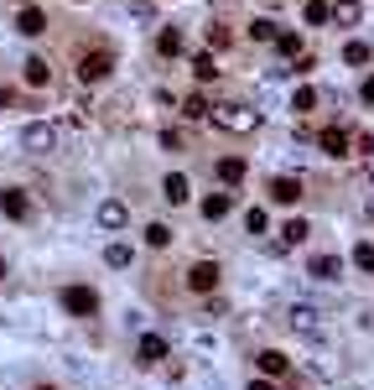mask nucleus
I'll return each mask as SVG.
<instances>
[{
  "instance_id": "nucleus-31",
  "label": "nucleus",
  "mask_w": 374,
  "mask_h": 390,
  "mask_svg": "<svg viewBox=\"0 0 374 390\" xmlns=\"http://www.w3.org/2000/svg\"><path fill=\"white\" fill-rule=\"evenodd\" d=\"M354 265H359V271H374V245H369V239L354 250Z\"/></svg>"
},
{
  "instance_id": "nucleus-3",
  "label": "nucleus",
  "mask_w": 374,
  "mask_h": 390,
  "mask_svg": "<svg viewBox=\"0 0 374 390\" xmlns=\"http://www.w3.org/2000/svg\"><path fill=\"white\" fill-rule=\"evenodd\" d=\"M63 307H68L73 317H94L99 313V291L94 287H63Z\"/></svg>"
},
{
  "instance_id": "nucleus-16",
  "label": "nucleus",
  "mask_w": 374,
  "mask_h": 390,
  "mask_svg": "<svg viewBox=\"0 0 374 390\" xmlns=\"http://www.w3.org/2000/svg\"><path fill=\"white\" fill-rule=\"evenodd\" d=\"M271 198H276V203H297V198H302V182H297V177H271Z\"/></svg>"
},
{
  "instance_id": "nucleus-35",
  "label": "nucleus",
  "mask_w": 374,
  "mask_h": 390,
  "mask_svg": "<svg viewBox=\"0 0 374 390\" xmlns=\"http://www.w3.org/2000/svg\"><path fill=\"white\" fill-rule=\"evenodd\" d=\"M0 276H6V260H0Z\"/></svg>"
},
{
  "instance_id": "nucleus-5",
  "label": "nucleus",
  "mask_w": 374,
  "mask_h": 390,
  "mask_svg": "<svg viewBox=\"0 0 374 390\" xmlns=\"http://www.w3.org/2000/svg\"><path fill=\"white\" fill-rule=\"evenodd\" d=\"M317 146H323L328 156H349V146H354V136L343 125H328V130H317Z\"/></svg>"
},
{
  "instance_id": "nucleus-23",
  "label": "nucleus",
  "mask_w": 374,
  "mask_h": 390,
  "mask_svg": "<svg viewBox=\"0 0 374 390\" xmlns=\"http://www.w3.org/2000/svg\"><path fill=\"white\" fill-rule=\"evenodd\" d=\"M193 73H198V84L219 78V63H213V52H198V58H193Z\"/></svg>"
},
{
  "instance_id": "nucleus-24",
  "label": "nucleus",
  "mask_w": 374,
  "mask_h": 390,
  "mask_svg": "<svg viewBox=\"0 0 374 390\" xmlns=\"http://www.w3.org/2000/svg\"><path fill=\"white\" fill-rule=\"evenodd\" d=\"M182 115H187V120H208V99H203V94H187V99H182Z\"/></svg>"
},
{
  "instance_id": "nucleus-14",
  "label": "nucleus",
  "mask_w": 374,
  "mask_h": 390,
  "mask_svg": "<svg viewBox=\"0 0 374 390\" xmlns=\"http://www.w3.org/2000/svg\"><path fill=\"white\" fill-rule=\"evenodd\" d=\"M359 16H364L359 0H333V6H328V21H338V26H359Z\"/></svg>"
},
{
  "instance_id": "nucleus-17",
  "label": "nucleus",
  "mask_w": 374,
  "mask_h": 390,
  "mask_svg": "<svg viewBox=\"0 0 374 390\" xmlns=\"http://www.w3.org/2000/svg\"><path fill=\"white\" fill-rule=\"evenodd\" d=\"M26 84H32V89L52 84V68H47V58H26Z\"/></svg>"
},
{
  "instance_id": "nucleus-29",
  "label": "nucleus",
  "mask_w": 374,
  "mask_h": 390,
  "mask_svg": "<svg viewBox=\"0 0 374 390\" xmlns=\"http://www.w3.org/2000/svg\"><path fill=\"white\" fill-rule=\"evenodd\" d=\"M302 16H307V26H323V21H328V0H307Z\"/></svg>"
},
{
  "instance_id": "nucleus-25",
  "label": "nucleus",
  "mask_w": 374,
  "mask_h": 390,
  "mask_svg": "<svg viewBox=\"0 0 374 390\" xmlns=\"http://www.w3.org/2000/svg\"><path fill=\"white\" fill-rule=\"evenodd\" d=\"M146 245H151V250H167V245H172V229H167V224H146Z\"/></svg>"
},
{
  "instance_id": "nucleus-20",
  "label": "nucleus",
  "mask_w": 374,
  "mask_h": 390,
  "mask_svg": "<svg viewBox=\"0 0 374 390\" xmlns=\"http://www.w3.org/2000/svg\"><path fill=\"white\" fill-rule=\"evenodd\" d=\"M307 234H312V229H307V219H286V224H280V245H302Z\"/></svg>"
},
{
  "instance_id": "nucleus-15",
  "label": "nucleus",
  "mask_w": 374,
  "mask_h": 390,
  "mask_svg": "<svg viewBox=\"0 0 374 390\" xmlns=\"http://www.w3.org/2000/svg\"><path fill=\"white\" fill-rule=\"evenodd\" d=\"M245 172H250L245 156H224V161H219V182H224V187H239V182H245Z\"/></svg>"
},
{
  "instance_id": "nucleus-22",
  "label": "nucleus",
  "mask_w": 374,
  "mask_h": 390,
  "mask_svg": "<svg viewBox=\"0 0 374 390\" xmlns=\"http://www.w3.org/2000/svg\"><path fill=\"white\" fill-rule=\"evenodd\" d=\"M271 42H276V52H280V58H297V52H302V37H297V32H276Z\"/></svg>"
},
{
  "instance_id": "nucleus-33",
  "label": "nucleus",
  "mask_w": 374,
  "mask_h": 390,
  "mask_svg": "<svg viewBox=\"0 0 374 390\" xmlns=\"http://www.w3.org/2000/svg\"><path fill=\"white\" fill-rule=\"evenodd\" d=\"M359 99H364V104H374V73L364 78V84H359Z\"/></svg>"
},
{
  "instance_id": "nucleus-27",
  "label": "nucleus",
  "mask_w": 374,
  "mask_h": 390,
  "mask_svg": "<svg viewBox=\"0 0 374 390\" xmlns=\"http://www.w3.org/2000/svg\"><path fill=\"white\" fill-rule=\"evenodd\" d=\"M104 265H115V271H125V265H130V245H120V239H115V245L104 250Z\"/></svg>"
},
{
  "instance_id": "nucleus-10",
  "label": "nucleus",
  "mask_w": 374,
  "mask_h": 390,
  "mask_svg": "<svg viewBox=\"0 0 374 390\" xmlns=\"http://www.w3.org/2000/svg\"><path fill=\"white\" fill-rule=\"evenodd\" d=\"M255 365H260V375H265V380H280V375L291 370V359L280 354V348H265V354L255 359Z\"/></svg>"
},
{
  "instance_id": "nucleus-26",
  "label": "nucleus",
  "mask_w": 374,
  "mask_h": 390,
  "mask_svg": "<svg viewBox=\"0 0 374 390\" xmlns=\"http://www.w3.org/2000/svg\"><path fill=\"white\" fill-rule=\"evenodd\" d=\"M369 58H374V52H369V42H349V47H343V63H354V68H364Z\"/></svg>"
},
{
  "instance_id": "nucleus-32",
  "label": "nucleus",
  "mask_w": 374,
  "mask_h": 390,
  "mask_svg": "<svg viewBox=\"0 0 374 390\" xmlns=\"http://www.w3.org/2000/svg\"><path fill=\"white\" fill-rule=\"evenodd\" d=\"M208 47H213V52H219V47H229V32H224V26H219V21H213V26H208Z\"/></svg>"
},
{
  "instance_id": "nucleus-6",
  "label": "nucleus",
  "mask_w": 374,
  "mask_h": 390,
  "mask_svg": "<svg viewBox=\"0 0 374 390\" xmlns=\"http://www.w3.org/2000/svg\"><path fill=\"white\" fill-rule=\"evenodd\" d=\"M16 32H21V37H42V32H47V11H42V6H21V11H16Z\"/></svg>"
},
{
  "instance_id": "nucleus-18",
  "label": "nucleus",
  "mask_w": 374,
  "mask_h": 390,
  "mask_svg": "<svg viewBox=\"0 0 374 390\" xmlns=\"http://www.w3.org/2000/svg\"><path fill=\"white\" fill-rule=\"evenodd\" d=\"M162 198H167V203H187V177H182V172H172V177L162 182Z\"/></svg>"
},
{
  "instance_id": "nucleus-2",
  "label": "nucleus",
  "mask_w": 374,
  "mask_h": 390,
  "mask_svg": "<svg viewBox=\"0 0 374 390\" xmlns=\"http://www.w3.org/2000/svg\"><path fill=\"white\" fill-rule=\"evenodd\" d=\"M110 73H115V52L110 47H94V52L78 58V78H84V84H99V78H110Z\"/></svg>"
},
{
  "instance_id": "nucleus-12",
  "label": "nucleus",
  "mask_w": 374,
  "mask_h": 390,
  "mask_svg": "<svg viewBox=\"0 0 374 390\" xmlns=\"http://www.w3.org/2000/svg\"><path fill=\"white\" fill-rule=\"evenodd\" d=\"M307 271H312L317 281H338V276H343V260H338V255H312V265H307Z\"/></svg>"
},
{
  "instance_id": "nucleus-9",
  "label": "nucleus",
  "mask_w": 374,
  "mask_h": 390,
  "mask_svg": "<svg viewBox=\"0 0 374 390\" xmlns=\"http://www.w3.org/2000/svg\"><path fill=\"white\" fill-rule=\"evenodd\" d=\"M187 287H193V291H213V287H219V265H213V260H198L193 271H187Z\"/></svg>"
},
{
  "instance_id": "nucleus-21",
  "label": "nucleus",
  "mask_w": 374,
  "mask_h": 390,
  "mask_svg": "<svg viewBox=\"0 0 374 390\" xmlns=\"http://www.w3.org/2000/svg\"><path fill=\"white\" fill-rule=\"evenodd\" d=\"M276 32H280V26H276L271 16H255V21H250V42H271Z\"/></svg>"
},
{
  "instance_id": "nucleus-13",
  "label": "nucleus",
  "mask_w": 374,
  "mask_h": 390,
  "mask_svg": "<svg viewBox=\"0 0 374 390\" xmlns=\"http://www.w3.org/2000/svg\"><path fill=\"white\" fill-rule=\"evenodd\" d=\"M125 203H120V198H110V203H99V229H125Z\"/></svg>"
},
{
  "instance_id": "nucleus-34",
  "label": "nucleus",
  "mask_w": 374,
  "mask_h": 390,
  "mask_svg": "<svg viewBox=\"0 0 374 390\" xmlns=\"http://www.w3.org/2000/svg\"><path fill=\"white\" fill-rule=\"evenodd\" d=\"M250 390H276V380H265V375H260V380H250Z\"/></svg>"
},
{
  "instance_id": "nucleus-11",
  "label": "nucleus",
  "mask_w": 374,
  "mask_h": 390,
  "mask_svg": "<svg viewBox=\"0 0 374 390\" xmlns=\"http://www.w3.org/2000/svg\"><path fill=\"white\" fill-rule=\"evenodd\" d=\"M229 213H234V198H229V193H208V198H203V219H208V224L229 219Z\"/></svg>"
},
{
  "instance_id": "nucleus-28",
  "label": "nucleus",
  "mask_w": 374,
  "mask_h": 390,
  "mask_svg": "<svg viewBox=\"0 0 374 390\" xmlns=\"http://www.w3.org/2000/svg\"><path fill=\"white\" fill-rule=\"evenodd\" d=\"M291 110H297V115L317 110V89H297V94H291Z\"/></svg>"
},
{
  "instance_id": "nucleus-1",
  "label": "nucleus",
  "mask_w": 374,
  "mask_h": 390,
  "mask_svg": "<svg viewBox=\"0 0 374 390\" xmlns=\"http://www.w3.org/2000/svg\"><path fill=\"white\" fill-rule=\"evenodd\" d=\"M219 120L224 130H234V136H250V130L260 125V110H245V104H219V110H208Z\"/></svg>"
},
{
  "instance_id": "nucleus-8",
  "label": "nucleus",
  "mask_w": 374,
  "mask_h": 390,
  "mask_svg": "<svg viewBox=\"0 0 374 390\" xmlns=\"http://www.w3.org/2000/svg\"><path fill=\"white\" fill-rule=\"evenodd\" d=\"M136 359H141V365H162V359H167V339H162V333H146V339L136 344Z\"/></svg>"
},
{
  "instance_id": "nucleus-4",
  "label": "nucleus",
  "mask_w": 374,
  "mask_h": 390,
  "mask_svg": "<svg viewBox=\"0 0 374 390\" xmlns=\"http://www.w3.org/2000/svg\"><path fill=\"white\" fill-rule=\"evenodd\" d=\"M21 146H26V151H37V156H42V151H52V146H58V130L37 120V125H26V130H21Z\"/></svg>"
},
{
  "instance_id": "nucleus-30",
  "label": "nucleus",
  "mask_w": 374,
  "mask_h": 390,
  "mask_svg": "<svg viewBox=\"0 0 374 390\" xmlns=\"http://www.w3.org/2000/svg\"><path fill=\"white\" fill-rule=\"evenodd\" d=\"M265 224H271V219H265V208H250V213H245V229H250V234H265Z\"/></svg>"
},
{
  "instance_id": "nucleus-19",
  "label": "nucleus",
  "mask_w": 374,
  "mask_h": 390,
  "mask_svg": "<svg viewBox=\"0 0 374 390\" xmlns=\"http://www.w3.org/2000/svg\"><path fill=\"white\" fill-rule=\"evenodd\" d=\"M156 52H162V58H177V52H182V32H177V26H167V32L156 37Z\"/></svg>"
},
{
  "instance_id": "nucleus-7",
  "label": "nucleus",
  "mask_w": 374,
  "mask_h": 390,
  "mask_svg": "<svg viewBox=\"0 0 374 390\" xmlns=\"http://www.w3.org/2000/svg\"><path fill=\"white\" fill-rule=\"evenodd\" d=\"M0 208H6V219H32V198H26L21 187H6V193H0Z\"/></svg>"
}]
</instances>
